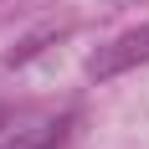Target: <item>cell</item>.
Returning <instances> with one entry per match:
<instances>
[{
    "label": "cell",
    "instance_id": "obj_1",
    "mask_svg": "<svg viewBox=\"0 0 149 149\" xmlns=\"http://www.w3.org/2000/svg\"><path fill=\"white\" fill-rule=\"evenodd\" d=\"M144 62H149V21L134 26V31H123V36H113V41H103L88 57V77L93 82H108V77L134 72V67H144Z\"/></svg>",
    "mask_w": 149,
    "mask_h": 149
},
{
    "label": "cell",
    "instance_id": "obj_2",
    "mask_svg": "<svg viewBox=\"0 0 149 149\" xmlns=\"http://www.w3.org/2000/svg\"><path fill=\"white\" fill-rule=\"evenodd\" d=\"M67 134H72V113L46 118V123H36V129H21V134L5 139L0 149H62V144H67Z\"/></svg>",
    "mask_w": 149,
    "mask_h": 149
},
{
    "label": "cell",
    "instance_id": "obj_3",
    "mask_svg": "<svg viewBox=\"0 0 149 149\" xmlns=\"http://www.w3.org/2000/svg\"><path fill=\"white\" fill-rule=\"evenodd\" d=\"M108 5H144V0H108Z\"/></svg>",
    "mask_w": 149,
    "mask_h": 149
}]
</instances>
